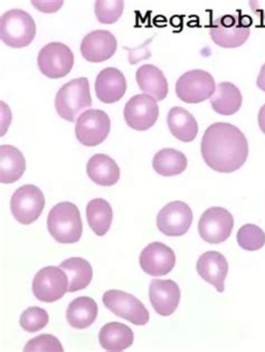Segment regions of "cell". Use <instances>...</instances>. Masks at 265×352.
Returning a JSON list of instances; mask_svg holds the SVG:
<instances>
[{"label":"cell","mask_w":265,"mask_h":352,"mask_svg":"<svg viewBox=\"0 0 265 352\" xmlns=\"http://www.w3.org/2000/svg\"><path fill=\"white\" fill-rule=\"evenodd\" d=\"M204 162L213 170L234 173L243 167L248 155V142L244 133L231 123L209 126L200 144Z\"/></svg>","instance_id":"1"},{"label":"cell","mask_w":265,"mask_h":352,"mask_svg":"<svg viewBox=\"0 0 265 352\" xmlns=\"http://www.w3.org/2000/svg\"><path fill=\"white\" fill-rule=\"evenodd\" d=\"M47 228L56 242L62 244L78 243L83 232L78 207L69 201L55 205L48 214Z\"/></svg>","instance_id":"2"},{"label":"cell","mask_w":265,"mask_h":352,"mask_svg":"<svg viewBox=\"0 0 265 352\" xmlns=\"http://www.w3.org/2000/svg\"><path fill=\"white\" fill-rule=\"evenodd\" d=\"M92 98L89 93V80L85 78H75L64 84L55 98V109L62 119L74 122L78 114L91 108Z\"/></svg>","instance_id":"3"},{"label":"cell","mask_w":265,"mask_h":352,"mask_svg":"<svg viewBox=\"0 0 265 352\" xmlns=\"http://www.w3.org/2000/svg\"><path fill=\"white\" fill-rule=\"evenodd\" d=\"M35 35V21L28 12L12 10L1 16L0 37L9 47H26L33 42Z\"/></svg>","instance_id":"4"},{"label":"cell","mask_w":265,"mask_h":352,"mask_svg":"<svg viewBox=\"0 0 265 352\" xmlns=\"http://www.w3.org/2000/svg\"><path fill=\"white\" fill-rule=\"evenodd\" d=\"M252 19L245 15H225L213 21L209 35L216 45L236 48L243 45L251 34Z\"/></svg>","instance_id":"5"},{"label":"cell","mask_w":265,"mask_h":352,"mask_svg":"<svg viewBox=\"0 0 265 352\" xmlns=\"http://www.w3.org/2000/svg\"><path fill=\"white\" fill-rule=\"evenodd\" d=\"M216 84L212 74L203 69H193L178 78L176 94L182 102L196 104L211 99L214 94Z\"/></svg>","instance_id":"6"},{"label":"cell","mask_w":265,"mask_h":352,"mask_svg":"<svg viewBox=\"0 0 265 352\" xmlns=\"http://www.w3.org/2000/svg\"><path fill=\"white\" fill-rule=\"evenodd\" d=\"M102 301L107 310L129 322L136 325H146L149 322V311L142 302L129 293L110 289L105 293Z\"/></svg>","instance_id":"7"},{"label":"cell","mask_w":265,"mask_h":352,"mask_svg":"<svg viewBox=\"0 0 265 352\" xmlns=\"http://www.w3.org/2000/svg\"><path fill=\"white\" fill-rule=\"evenodd\" d=\"M45 198L42 190L34 185L21 186L12 195L10 200L12 214L18 223L33 224L42 215Z\"/></svg>","instance_id":"8"},{"label":"cell","mask_w":265,"mask_h":352,"mask_svg":"<svg viewBox=\"0 0 265 352\" xmlns=\"http://www.w3.org/2000/svg\"><path fill=\"white\" fill-rule=\"evenodd\" d=\"M37 64L46 78H62L73 69L74 54L63 43H50L39 51Z\"/></svg>","instance_id":"9"},{"label":"cell","mask_w":265,"mask_h":352,"mask_svg":"<svg viewBox=\"0 0 265 352\" xmlns=\"http://www.w3.org/2000/svg\"><path fill=\"white\" fill-rule=\"evenodd\" d=\"M32 289L39 301L53 303L69 291V278L61 267L46 266L35 275Z\"/></svg>","instance_id":"10"},{"label":"cell","mask_w":265,"mask_h":352,"mask_svg":"<svg viewBox=\"0 0 265 352\" xmlns=\"http://www.w3.org/2000/svg\"><path fill=\"white\" fill-rule=\"evenodd\" d=\"M110 129V118L105 111L87 110L76 121L75 135L81 144L96 146L107 139Z\"/></svg>","instance_id":"11"},{"label":"cell","mask_w":265,"mask_h":352,"mask_svg":"<svg viewBox=\"0 0 265 352\" xmlns=\"http://www.w3.org/2000/svg\"><path fill=\"white\" fill-rule=\"evenodd\" d=\"M234 227V218L223 207H212L204 212L198 223L202 239L209 244H221L229 239Z\"/></svg>","instance_id":"12"},{"label":"cell","mask_w":265,"mask_h":352,"mask_svg":"<svg viewBox=\"0 0 265 352\" xmlns=\"http://www.w3.org/2000/svg\"><path fill=\"white\" fill-rule=\"evenodd\" d=\"M123 116L130 128L136 131H147L155 126L158 120V104L151 96L138 94L127 102Z\"/></svg>","instance_id":"13"},{"label":"cell","mask_w":265,"mask_h":352,"mask_svg":"<svg viewBox=\"0 0 265 352\" xmlns=\"http://www.w3.org/2000/svg\"><path fill=\"white\" fill-rule=\"evenodd\" d=\"M193 223V212L187 204L173 201L161 209L157 216V227L164 235L178 237L185 235Z\"/></svg>","instance_id":"14"},{"label":"cell","mask_w":265,"mask_h":352,"mask_svg":"<svg viewBox=\"0 0 265 352\" xmlns=\"http://www.w3.org/2000/svg\"><path fill=\"white\" fill-rule=\"evenodd\" d=\"M141 269L151 276H164L173 271L176 265L175 252L164 243L148 245L139 257Z\"/></svg>","instance_id":"15"},{"label":"cell","mask_w":265,"mask_h":352,"mask_svg":"<svg viewBox=\"0 0 265 352\" xmlns=\"http://www.w3.org/2000/svg\"><path fill=\"white\" fill-rule=\"evenodd\" d=\"M118 42L109 30H94L81 43L82 56L91 63H102L116 54Z\"/></svg>","instance_id":"16"},{"label":"cell","mask_w":265,"mask_h":352,"mask_svg":"<svg viewBox=\"0 0 265 352\" xmlns=\"http://www.w3.org/2000/svg\"><path fill=\"white\" fill-rule=\"evenodd\" d=\"M180 296L178 284L173 280H152L150 283V303L160 316H171L178 307Z\"/></svg>","instance_id":"17"},{"label":"cell","mask_w":265,"mask_h":352,"mask_svg":"<svg viewBox=\"0 0 265 352\" xmlns=\"http://www.w3.org/2000/svg\"><path fill=\"white\" fill-rule=\"evenodd\" d=\"M197 273L207 283L212 284L218 292L225 291V278L229 273V263L220 252H206L198 258Z\"/></svg>","instance_id":"18"},{"label":"cell","mask_w":265,"mask_h":352,"mask_svg":"<svg viewBox=\"0 0 265 352\" xmlns=\"http://www.w3.org/2000/svg\"><path fill=\"white\" fill-rule=\"evenodd\" d=\"M127 91V80L121 71L116 67H107L98 73L96 80V93L98 99L111 104L120 101Z\"/></svg>","instance_id":"19"},{"label":"cell","mask_w":265,"mask_h":352,"mask_svg":"<svg viewBox=\"0 0 265 352\" xmlns=\"http://www.w3.org/2000/svg\"><path fill=\"white\" fill-rule=\"evenodd\" d=\"M136 80L140 90L156 101H162L168 94L167 78L157 66L146 64L136 73Z\"/></svg>","instance_id":"20"},{"label":"cell","mask_w":265,"mask_h":352,"mask_svg":"<svg viewBox=\"0 0 265 352\" xmlns=\"http://www.w3.org/2000/svg\"><path fill=\"white\" fill-rule=\"evenodd\" d=\"M87 176L96 185H116L120 179V168L114 159L103 153H98L89 159L87 166Z\"/></svg>","instance_id":"21"},{"label":"cell","mask_w":265,"mask_h":352,"mask_svg":"<svg viewBox=\"0 0 265 352\" xmlns=\"http://www.w3.org/2000/svg\"><path fill=\"white\" fill-rule=\"evenodd\" d=\"M243 103V96L239 87L230 82H222L216 85L211 98V105L216 113L233 116L239 112Z\"/></svg>","instance_id":"22"},{"label":"cell","mask_w":265,"mask_h":352,"mask_svg":"<svg viewBox=\"0 0 265 352\" xmlns=\"http://www.w3.org/2000/svg\"><path fill=\"white\" fill-rule=\"evenodd\" d=\"M134 332L128 325L120 322H110L102 327L98 333V341L107 351L120 352L131 346Z\"/></svg>","instance_id":"23"},{"label":"cell","mask_w":265,"mask_h":352,"mask_svg":"<svg viewBox=\"0 0 265 352\" xmlns=\"http://www.w3.org/2000/svg\"><path fill=\"white\" fill-rule=\"evenodd\" d=\"M26 169L24 155L14 146H0V182L14 184L21 179Z\"/></svg>","instance_id":"24"},{"label":"cell","mask_w":265,"mask_h":352,"mask_svg":"<svg viewBox=\"0 0 265 352\" xmlns=\"http://www.w3.org/2000/svg\"><path fill=\"white\" fill-rule=\"evenodd\" d=\"M98 305L92 298L80 296L70 303L66 310V319L72 328L87 329L96 322Z\"/></svg>","instance_id":"25"},{"label":"cell","mask_w":265,"mask_h":352,"mask_svg":"<svg viewBox=\"0 0 265 352\" xmlns=\"http://www.w3.org/2000/svg\"><path fill=\"white\" fill-rule=\"evenodd\" d=\"M167 123L171 135L182 142H191L198 135L196 119L182 107H175L169 111Z\"/></svg>","instance_id":"26"},{"label":"cell","mask_w":265,"mask_h":352,"mask_svg":"<svg viewBox=\"0 0 265 352\" xmlns=\"http://www.w3.org/2000/svg\"><path fill=\"white\" fill-rule=\"evenodd\" d=\"M60 267L69 278V292L87 289L92 280V266L84 258L71 257L69 260L63 261Z\"/></svg>","instance_id":"27"},{"label":"cell","mask_w":265,"mask_h":352,"mask_svg":"<svg viewBox=\"0 0 265 352\" xmlns=\"http://www.w3.org/2000/svg\"><path fill=\"white\" fill-rule=\"evenodd\" d=\"M152 167L160 176H178L186 170L187 158L178 150L167 148L156 153L152 160Z\"/></svg>","instance_id":"28"},{"label":"cell","mask_w":265,"mask_h":352,"mask_svg":"<svg viewBox=\"0 0 265 352\" xmlns=\"http://www.w3.org/2000/svg\"><path fill=\"white\" fill-rule=\"evenodd\" d=\"M87 218L89 226L94 234L105 236L112 224L114 210L107 200L96 198L87 204Z\"/></svg>","instance_id":"29"},{"label":"cell","mask_w":265,"mask_h":352,"mask_svg":"<svg viewBox=\"0 0 265 352\" xmlns=\"http://www.w3.org/2000/svg\"><path fill=\"white\" fill-rule=\"evenodd\" d=\"M237 243L245 251H259L265 245V233L259 226L246 224L237 232Z\"/></svg>","instance_id":"30"},{"label":"cell","mask_w":265,"mask_h":352,"mask_svg":"<svg viewBox=\"0 0 265 352\" xmlns=\"http://www.w3.org/2000/svg\"><path fill=\"white\" fill-rule=\"evenodd\" d=\"M123 0H98L94 3L96 19L101 24H114L123 16Z\"/></svg>","instance_id":"31"},{"label":"cell","mask_w":265,"mask_h":352,"mask_svg":"<svg viewBox=\"0 0 265 352\" xmlns=\"http://www.w3.org/2000/svg\"><path fill=\"white\" fill-rule=\"evenodd\" d=\"M47 312L39 307H30L23 312L19 319L21 328L27 332H37L48 324Z\"/></svg>","instance_id":"32"},{"label":"cell","mask_w":265,"mask_h":352,"mask_svg":"<svg viewBox=\"0 0 265 352\" xmlns=\"http://www.w3.org/2000/svg\"><path fill=\"white\" fill-rule=\"evenodd\" d=\"M25 352H63L60 340L52 334H42L26 343Z\"/></svg>","instance_id":"33"},{"label":"cell","mask_w":265,"mask_h":352,"mask_svg":"<svg viewBox=\"0 0 265 352\" xmlns=\"http://www.w3.org/2000/svg\"><path fill=\"white\" fill-rule=\"evenodd\" d=\"M152 39L153 38L147 39L142 45L138 46L137 48H129L125 46V50L129 52V63L137 64L141 62V60H147V58L151 57V53L148 50V45H150Z\"/></svg>","instance_id":"34"},{"label":"cell","mask_w":265,"mask_h":352,"mask_svg":"<svg viewBox=\"0 0 265 352\" xmlns=\"http://www.w3.org/2000/svg\"><path fill=\"white\" fill-rule=\"evenodd\" d=\"M250 5L254 14L261 16L265 21V1H251Z\"/></svg>","instance_id":"35"},{"label":"cell","mask_w":265,"mask_h":352,"mask_svg":"<svg viewBox=\"0 0 265 352\" xmlns=\"http://www.w3.org/2000/svg\"><path fill=\"white\" fill-rule=\"evenodd\" d=\"M257 84L259 90L264 91L265 92V64H263L262 67H261L259 76H257Z\"/></svg>","instance_id":"36"},{"label":"cell","mask_w":265,"mask_h":352,"mask_svg":"<svg viewBox=\"0 0 265 352\" xmlns=\"http://www.w3.org/2000/svg\"><path fill=\"white\" fill-rule=\"evenodd\" d=\"M257 120H259V129H261V131L265 135V104L263 105L261 110H259Z\"/></svg>","instance_id":"37"}]
</instances>
